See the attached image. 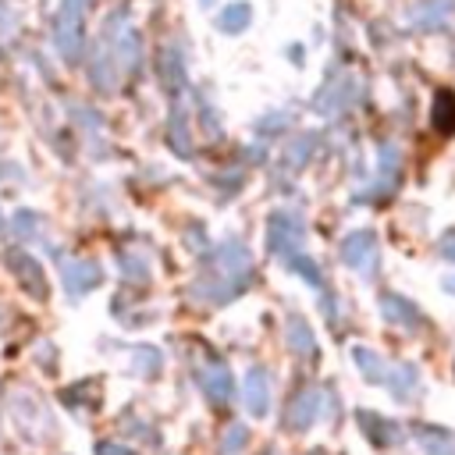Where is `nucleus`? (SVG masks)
Returning a JSON list of instances; mask_svg holds the SVG:
<instances>
[{"mask_svg":"<svg viewBox=\"0 0 455 455\" xmlns=\"http://www.w3.org/2000/svg\"><path fill=\"white\" fill-rule=\"evenodd\" d=\"M242 402H245V409L256 419L270 412V380H267L263 370H249L245 373V380H242Z\"/></svg>","mask_w":455,"mask_h":455,"instance_id":"1","label":"nucleus"},{"mask_svg":"<svg viewBox=\"0 0 455 455\" xmlns=\"http://www.w3.org/2000/svg\"><path fill=\"white\" fill-rule=\"evenodd\" d=\"M359 423H363V434H366L377 448H395V444H402V437H405V430H402L395 419H384V416H377V412H359Z\"/></svg>","mask_w":455,"mask_h":455,"instance_id":"2","label":"nucleus"},{"mask_svg":"<svg viewBox=\"0 0 455 455\" xmlns=\"http://www.w3.org/2000/svg\"><path fill=\"white\" fill-rule=\"evenodd\" d=\"M199 384H203V391L210 395V402H231V395H235L231 373H228L220 363H213V366L199 370Z\"/></svg>","mask_w":455,"mask_h":455,"instance_id":"3","label":"nucleus"},{"mask_svg":"<svg viewBox=\"0 0 455 455\" xmlns=\"http://www.w3.org/2000/svg\"><path fill=\"white\" fill-rule=\"evenodd\" d=\"M316 405H320V398H316V391H313V387L295 391L291 409H288V430H306V427L316 419Z\"/></svg>","mask_w":455,"mask_h":455,"instance_id":"4","label":"nucleus"},{"mask_svg":"<svg viewBox=\"0 0 455 455\" xmlns=\"http://www.w3.org/2000/svg\"><path fill=\"white\" fill-rule=\"evenodd\" d=\"M419 441H423V451L427 455H455V437L441 427H430V423H416L412 430Z\"/></svg>","mask_w":455,"mask_h":455,"instance_id":"5","label":"nucleus"},{"mask_svg":"<svg viewBox=\"0 0 455 455\" xmlns=\"http://www.w3.org/2000/svg\"><path fill=\"white\" fill-rule=\"evenodd\" d=\"M345 259H348L352 267H370V259H373V238H370V235L348 238V242H345Z\"/></svg>","mask_w":455,"mask_h":455,"instance_id":"6","label":"nucleus"},{"mask_svg":"<svg viewBox=\"0 0 455 455\" xmlns=\"http://www.w3.org/2000/svg\"><path fill=\"white\" fill-rule=\"evenodd\" d=\"M245 441H249V430H245L242 423H235V427L224 434L220 451H224V455H238V448H245Z\"/></svg>","mask_w":455,"mask_h":455,"instance_id":"7","label":"nucleus"},{"mask_svg":"<svg viewBox=\"0 0 455 455\" xmlns=\"http://www.w3.org/2000/svg\"><path fill=\"white\" fill-rule=\"evenodd\" d=\"M291 348H295V352H299V348H302V352L313 348V345H309V331H306L302 323H295V320H291Z\"/></svg>","mask_w":455,"mask_h":455,"instance_id":"8","label":"nucleus"},{"mask_svg":"<svg viewBox=\"0 0 455 455\" xmlns=\"http://www.w3.org/2000/svg\"><path fill=\"white\" fill-rule=\"evenodd\" d=\"M96 455H135V451L124 444H114V441H96Z\"/></svg>","mask_w":455,"mask_h":455,"instance_id":"9","label":"nucleus"},{"mask_svg":"<svg viewBox=\"0 0 455 455\" xmlns=\"http://www.w3.org/2000/svg\"><path fill=\"white\" fill-rule=\"evenodd\" d=\"M259 455H277V451H274V448H267V451H259Z\"/></svg>","mask_w":455,"mask_h":455,"instance_id":"10","label":"nucleus"},{"mask_svg":"<svg viewBox=\"0 0 455 455\" xmlns=\"http://www.w3.org/2000/svg\"><path fill=\"white\" fill-rule=\"evenodd\" d=\"M309 455H323V451H309Z\"/></svg>","mask_w":455,"mask_h":455,"instance_id":"11","label":"nucleus"}]
</instances>
